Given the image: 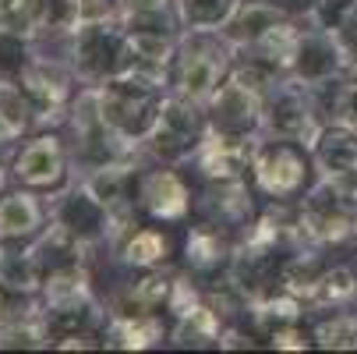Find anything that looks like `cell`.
Listing matches in <instances>:
<instances>
[{
	"label": "cell",
	"mask_w": 357,
	"mask_h": 354,
	"mask_svg": "<svg viewBox=\"0 0 357 354\" xmlns=\"http://www.w3.org/2000/svg\"><path fill=\"white\" fill-rule=\"evenodd\" d=\"M167 82L149 78L138 71H121L107 82H99V110L110 121V128L117 135H124L128 142H145L152 124H156L163 103H167Z\"/></svg>",
	"instance_id": "2"
},
{
	"label": "cell",
	"mask_w": 357,
	"mask_h": 354,
	"mask_svg": "<svg viewBox=\"0 0 357 354\" xmlns=\"http://www.w3.org/2000/svg\"><path fill=\"white\" fill-rule=\"evenodd\" d=\"M269 4H276V8L287 11L290 18H297V15H308V18H312V11L319 8V0H269Z\"/></svg>",
	"instance_id": "30"
},
{
	"label": "cell",
	"mask_w": 357,
	"mask_h": 354,
	"mask_svg": "<svg viewBox=\"0 0 357 354\" xmlns=\"http://www.w3.org/2000/svg\"><path fill=\"white\" fill-rule=\"evenodd\" d=\"M333 36H336L340 50H343L347 64H354V68H357V4H354V11H350V15L333 29Z\"/></svg>",
	"instance_id": "29"
},
{
	"label": "cell",
	"mask_w": 357,
	"mask_h": 354,
	"mask_svg": "<svg viewBox=\"0 0 357 354\" xmlns=\"http://www.w3.org/2000/svg\"><path fill=\"white\" fill-rule=\"evenodd\" d=\"M347 57L336 43V36L322 25L312 22V29H301V43H297V57H294V78H301L304 85H319L340 71H347Z\"/></svg>",
	"instance_id": "11"
},
{
	"label": "cell",
	"mask_w": 357,
	"mask_h": 354,
	"mask_svg": "<svg viewBox=\"0 0 357 354\" xmlns=\"http://www.w3.org/2000/svg\"><path fill=\"white\" fill-rule=\"evenodd\" d=\"M357 297V273L350 266H326V273L315 283L312 305H350Z\"/></svg>",
	"instance_id": "23"
},
{
	"label": "cell",
	"mask_w": 357,
	"mask_h": 354,
	"mask_svg": "<svg viewBox=\"0 0 357 354\" xmlns=\"http://www.w3.org/2000/svg\"><path fill=\"white\" fill-rule=\"evenodd\" d=\"M0 283L22 294H32L43 287V270L32 256V248H8L0 241Z\"/></svg>",
	"instance_id": "18"
},
{
	"label": "cell",
	"mask_w": 357,
	"mask_h": 354,
	"mask_svg": "<svg viewBox=\"0 0 357 354\" xmlns=\"http://www.w3.org/2000/svg\"><path fill=\"white\" fill-rule=\"evenodd\" d=\"M241 0H177L184 29H223Z\"/></svg>",
	"instance_id": "22"
},
{
	"label": "cell",
	"mask_w": 357,
	"mask_h": 354,
	"mask_svg": "<svg viewBox=\"0 0 357 354\" xmlns=\"http://www.w3.org/2000/svg\"><path fill=\"white\" fill-rule=\"evenodd\" d=\"M121 256H124V263H131V266H160L163 259H167V237L160 234V230H135L128 241H124V248H121Z\"/></svg>",
	"instance_id": "25"
},
{
	"label": "cell",
	"mask_w": 357,
	"mask_h": 354,
	"mask_svg": "<svg viewBox=\"0 0 357 354\" xmlns=\"http://www.w3.org/2000/svg\"><path fill=\"white\" fill-rule=\"evenodd\" d=\"M234 43L220 29H184L174 57V96L206 107L213 92L230 78L234 68Z\"/></svg>",
	"instance_id": "1"
},
{
	"label": "cell",
	"mask_w": 357,
	"mask_h": 354,
	"mask_svg": "<svg viewBox=\"0 0 357 354\" xmlns=\"http://www.w3.org/2000/svg\"><path fill=\"white\" fill-rule=\"evenodd\" d=\"M46 326L39 319L29 323H4L0 326V347H46Z\"/></svg>",
	"instance_id": "27"
},
{
	"label": "cell",
	"mask_w": 357,
	"mask_h": 354,
	"mask_svg": "<svg viewBox=\"0 0 357 354\" xmlns=\"http://www.w3.org/2000/svg\"><path fill=\"white\" fill-rule=\"evenodd\" d=\"M8 323V294H4V283H0V326Z\"/></svg>",
	"instance_id": "31"
},
{
	"label": "cell",
	"mask_w": 357,
	"mask_h": 354,
	"mask_svg": "<svg viewBox=\"0 0 357 354\" xmlns=\"http://www.w3.org/2000/svg\"><path fill=\"white\" fill-rule=\"evenodd\" d=\"M312 337L326 351H357V312H347L343 305H336L333 316L315 323Z\"/></svg>",
	"instance_id": "21"
},
{
	"label": "cell",
	"mask_w": 357,
	"mask_h": 354,
	"mask_svg": "<svg viewBox=\"0 0 357 354\" xmlns=\"http://www.w3.org/2000/svg\"><path fill=\"white\" fill-rule=\"evenodd\" d=\"M181 323H177V330H174V340L181 344V347H188V344H220L223 340V333H220V312L216 309H209V305H191L188 312H181L177 316Z\"/></svg>",
	"instance_id": "20"
},
{
	"label": "cell",
	"mask_w": 357,
	"mask_h": 354,
	"mask_svg": "<svg viewBox=\"0 0 357 354\" xmlns=\"http://www.w3.org/2000/svg\"><path fill=\"white\" fill-rule=\"evenodd\" d=\"M283 18H290V15L280 11L276 4H269V0H241L237 11L230 15V22L220 32L234 43V50H241V46H251L255 39H262Z\"/></svg>",
	"instance_id": "15"
},
{
	"label": "cell",
	"mask_w": 357,
	"mask_h": 354,
	"mask_svg": "<svg viewBox=\"0 0 357 354\" xmlns=\"http://www.w3.org/2000/svg\"><path fill=\"white\" fill-rule=\"evenodd\" d=\"M312 160L319 177L340 181L357 188V128L347 121H326L319 124L315 138H312Z\"/></svg>",
	"instance_id": "10"
},
{
	"label": "cell",
	"mask_w": 357,
	"mask_h": 354,
	"mask_svg": "<svg viewBox=\"0 0 357 354\" xmlns=\"http://www.w3.org/2000/svg\"><path fill=\"white\" fill-rule=\"evenodd\" d=\"M209 131L237 142H251L262 131V96L241 85L234 75L213 92L209 99Z\"/></svg>",
	"instance_id": "9"
},
{
	"label": "cell",
	"mask_w": 357,
	"mask_h": 354,
	"mask_svg": "<svg viewBox=\"0 0 357 354\" xmlns=\"http://www.w3.org/2000/svg\"><path fill=\"white\" fill-rule=\"evenodd\" d=\"M301 234L312 244H343L357 237V188L319 177L297 202Z\"/></svg>",
	"instance_id": "3"
},
{
	"label": "cell",
	"mask_w": 357,
	"mask_h": 354,
	"mask_svg": "<svg viewBox=\"0 0 357 354\" xmlns=\"http://www.w3.org/2000/svg\"><path fill=\"white\" fill-rule=\"evenodd\" d=\"M43 227V206L32 191H11L0 198V241H25Z\"/></svg>",
	"instance_id": "16"
},
{
	"label": "cell",
	"mask_w": 357,
	"mask_h": 354,
	"mask_svg": "<svg viewBox=\"0 0 357 354\" xmlns=\"http://www.w3.org/2000/svg\"><path fill=\"white\" fill-rule=\"evenodd\" d=\"M202 103H191V99L181 96H167V103L149 131V149L163 160H184L191 153H198V145L206 142L209 131V117H202L198 110Z\"/></svg>",
	"instance_id": "8"
},
{
	"label": "cell",
	"mask_w": 357,
	"mask_h": 354,
	"mask_svg": "<svg viewBox=\"0 0 357 354\" xmlns=\"http://www.w3.org/2000/svg\"><path fill=\"white\" fill-rule=\"evenodd\" d=\"M251 174L259 181V188L266 195H273L276 202H287V198H297L304 195L312 184L308 177L319 174L315 170V160H312V149L304 142H294V138H269L255 145V160H251Z\"/></svg>",
	"instance_id": "4"
},
{
	"label": "cell",
	"mask_w": 357,
	"mask_h": 354,
	"mask_svg": "<svg viewBox=\"0 0 357 354\" xmlns=\"http://www.w3.org/2000/svg\"><path fill=\"white\" fill-rule=\"evenodd\" d=\"M71 68L85 82H107L121 71H128L131 50H128V29L114 22H85L75 29V50Z\"/></svg>",
	"instance_id": "7"
},
{
	"label": "cell",
	"mask_w": 357,
	"mask_h": 354,
	"mask_svg": "<svg viewBox=\"0 0 357 354\" xmlns=\"http://www.w3.org/2000/svg\"><path fill=\"white\" fill-rule=\"evenodd\" d=\"M223 259H227V244L220 241L216 230L198 227V230L188 237V266H191V270H216Z\"/></svg>",
	"instance_id": "26"
},
{
	"label": "cell",
	"mask_w": 357,
	"mask_h": 354,
	"mask_svg": "<svg viewBox=\"0 0 357 354\" xmlns=\"http://www.w3.org/2000/svg\"><path fill=\"white\" fill-rule=\"evenodd\" d=\"M103 340L110 347H124V351H145L156 347L163 340V323L152 312H135V316H114V323L107 326Z\"/></svg>",
	"instance_id": "17"
},
{
	"label": "cell",
	"mask_w": 357,
	"mask_h": 354,
	"mask_svg": "<svg viewBox=\"0 0 357 354\" xmlns=\"http://www.w3.org/2000/svg\"><path fill=\"white\" fill-rule=\"evenodd\" d=\"M319 110H315V96L312 85H304L301 78H280L266 96H262V131L273 138H294L312 145L319 131Z\"/></svg>",
	"instance_id": "6"
},
{
	"label": "cell",
	"mask_w": 357,
	"mask_h": 354,
	"mask_svg": "<svg viewBox=\"0 0 357 354\" xmlns=\"http://www.w3.org/2000/svg\"><path fill=\"white\" fill-rule=\"evenodd\" d=\"M29 39H32V32L0 25V78H4V82H15L32 64Z\"/></svg>",
	"instance_id": "24"
},
{
	"label": "cell",
	"mask_w": 357,
	"mask_h": 354,
	"mask_svg": "<svg viewBox=\"0 0 357 354\" xmlns=\"http://www.w3.org/2000/svg\"><path fill=\"white\" fill-rule=\"evenodd\" d=\"M0 25L32 32V0H0Z\"/></svg>",
	"instance_id": "28"
},
{
	"label": "cell",
	"mask_w": 357,
	"mask_h": 354,
	"mask_svg": "<svg viewBox=\"0 0 357 354\" xmlns=\"http://www.w3.org/2000/svg\"><path fill=\"white\" fill-rule=\"evenodd\" d=\"M177 0H121V25L128 32H167Z\"/></svg>",
	"instance_id": "19"
},
{
	"label": "cell",
	"mask_w": 357,
	"mask_h": 354,
	"mask_svg": "<svg viewBox=\"0 0 357 354\" xmlns=\"http://www.w3.org/2000/svg\"><path fill=\"white\" fill-rule=\"evenodd\" d=\"M15 82L29 99V107L36 114V124L57 121L64 114V107H68V75H61L54 64L32 61Z\"/></svg>",
	"instance_id": "12"
},
{
	"label": "cell",
	"mask_w": 357,
	"mask_h": 354,
	"mask_svg": "<svg viewBox=\"0 0 357 354\" xmlns=\"http://www.w3.org/2000/svg\"><path fill=\"white\" fill-rule=\"evenodd\" d=\"M64 174H68V160L57 135H36L15 156V177L29 188H54L64 181Z\"/></svg>",
	"instance_id": "13"
},
{
	"label": "cell",
	"mask_w": 357,
	"mask_h": 354,
	"mask_svg": "<svg viewBox=\"0 0 357 354\" xmlns=\"http://www.w3.org/2000/svg\"><path fill=\"white\" fill-rule=\"evenodd\" d=\"M138 206L156 220H181L191 206V195L174 170H152L138 188Z\"/></svg>",
	"instance_id": "14"
},
{
	"label": "cell",
	"mask_w": 357,
	"mask_h": 354,
	"mask_svg": "<svg viewBox=\"0 0 357 354\" xmlns=\"http://www.w3.org/2000/svg\"><path fill=\"white\" fill-rule=\"evenodd\" d=\"M71 135H75V156L85 163V170H99V167H114L124 163V156L131 153V145L124 135H117L110 128V121L99 110V92L89 89L75 99L71 107Z\"/></svg>",
	"instance_id": "5"
}]
</instances>
